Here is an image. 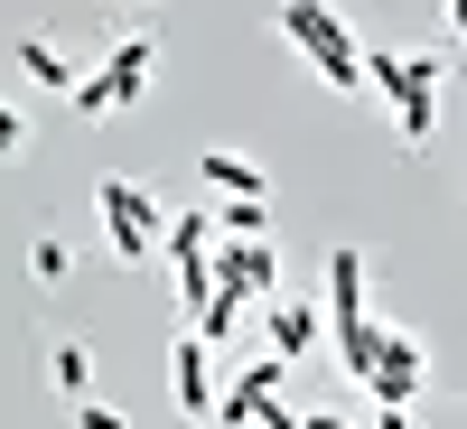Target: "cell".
<instances>
[{"mask_svg": "<svg viewBox=\"0 0 467 429\" xmlns=\"http://www.w3.org/2000/svg\"><path fill=\"white\" fill-rule=\"evenodd\" d=\"M281 37L318 66V85H337V94L365 85V47H356V28H346L327 0H281Z\"/></svg>", "mask_w": 467, "mask_h": 429, "instance_id": "obj_1", "label": "cell"}, {"mask_svg": "<svg viewBox=\"0 0 467 429\" xmlns=\"http://www.w3.org/2000/svg\"><path fill=\"white\" fill-rule=\"evenodd\" d=\"M327 318H337V364L365 383L374 355H383V327L365 318V252H356V243H337V252H327Z\"/></svg>", "mask_w": 467, "mask_h": 429, "instance_id": "obj_2", "label": "cell"}, {"mask_svg": "<svg viewBox=\"0 0 467 429\" xmlns=\"http://www.w3.org/2000/svg\"><path fill=\"white\" fill-rule=\"evenodd\" d=\"M94 206H103V233H112V252H122V261H150V243H169V206L150 197V187L103 178V187H94Z\"/></svg>", "mask_w": 467, "mask_h": 429, "instance_id": "obj_3", "label": "cell"}, {"mask_svg": "<svg viewBox=\"0 0 467 429\" xmlns=\"http://www.w3.org/2000/svg\"><path fill=\"white\" fill-rule=\"evenodd\" d=\"M420 383H431V364H420V336L383 327V355H374V373H365V393H374L383 411H411V402H420Z\"/></svg>", "mask_w": 467, "mask_h": 429, "instance_id": "obj_4", "label": "cell"}, {"mask_svg": "<svg viewBox=\"0 0 467 429\" xmlns=\"http://www.w3.org/2000/svg\"><path fill=\"white\" fill-rule=\"evenodd\" d=\"M206 261H215V290H224V299H244V308H253L271 281H281V252H271V243H234V233H215V252H206Z\"/></svg>", "mask_w": 467, "mask_h": 429, "instance_id": "obj_5", "label": "cell"}, {"mask_svg": "<svg viewBox=\"0 0 467 429\" xmlns=\"http://www.w3.org/2000/svg\"><path fill=\"white\" fill-rule=\"evenodd\" d=\"M169 393H178V411L187 420H215V345L187 327L178 336V355H169Z\"/></svg>", "mask_w": 467, "mask_h": 429, "instance_id": "obj_6", "label": "cell"}, {"mask_svg": "<svg viewBox=\"0 0 467 429\" xmlns=\"http://www.w3.org/2000/svg\"><path fill=\"white\" fill-rule=\"evenodd\" d=\"M440 56H365V85L374 94H393V103H411V94H440Z\"/></svg>", "mask_w": 467, "mask_h": 429, "instance_id": "obj_7", "label": "cell"}, {"mask_svg": "<svg viewBox=\"0 0 467 429\" xmlns=\"http://www.w3.org/2000/svg\"><path fill=\"white\" fill-rule=\"evenodd\" d=\"M150 66H160V47H150V37H122V47L103 56V85H112V103H140V94H150Z\"/></svg>", "mask_w": 467, "mask_h": 429, "instance_id": "obj_8", "label": "cell"}, {"mask_svg": "<svg viewBox=\"0 0 467 429\" xmlns=\"http://www.w3.org/2000/svg\"><path fill=\"white\" fill-rule=\"evenodd\" d=\"M262 327H271V355H290V364H299L308 345H318V308H308V299H281Z\"/></svg>", "mask_w": 467, "mask_h": 429, "instance_id": "obj_9", "label": "cell"}, {"mask_svg": "<svg viewBox=\"0 0 467 429\" xmlns=\"http://www.w3.org/2000/svg\"><path fill=\"white\" fill-rule=\"evenodd\" d=\"M206 187H215V197H271L262 159H244V149H206Z\"/></svg>", "mask_w": 467, "mask_h": 429, "instance_id": "obj_10", "label": "cell"}, {"mask_svg": "<svg viewBox=\"0 0 467 429\" xmlns=\"http://www.w3.org/2000/svg\"><path fill=\"white\" fill-rule=\"evenodd\" d=\"M19 66H28V75H37V85H47V94H75V85H85V75H75V66H66V47H57V37H37V28L19 37Z\"/></svg>", "mask_w": 467, "mask_h": 429, "instance_id": "obj_11", "label": "cell"}, {"mask_svg": "<svg viewBox=\"0 0 467 429\" xmlns=\"http://www.w3.org/2000/svg\"><path fill=\"white\" fill-rule=\"evenodd\" d=\"M215 233H234V243H271V197H224L215 206Z\"/></svg>", "mask_w": 467, "mask_h": 429, "instance_id": "obj_12", "label": "cell"}, {"mask_svg": "<svg viewBox=\"0 0 467 429\" xmlns=\"http://www.w3.org/2000/svg\"><path fill=\"white\" fill-rule=\"evenodd\" d=\"M160 252H169L178 271L206 261V252H215V215H169V243H160Z\"/></svg>", "mask_w": 467, "mask_h": 429, "instance_id": "obj_13", "label": "cell"}, {"mask_svg": "<svg viewBox=\"0 0 467 429\" xmlns=\"http://www.w3.org/2000/svg\"><path fill=\"white\" fill-rule=\"evenodd\" d=\"M47 373H57V393H66V402H85V393H94V355H85L75 336H66L57 355H47Z\"/></svg>", "mask_w": 467, "mask_h": 429, "instance_id": "obj_14", "label": "cell"}, {"mask_svg": "<svg viewBox=\"0 0 467 429\" xmlns=\"http://www.w3.org/2000/svg\"><path fill=\"white\" fill-rule=\"evenodd\" d=\"M66 271H75V252L57 243V233H37V243H28V281L37 290H66Z\"/></svg>", "mask_w": 467, "mask_h": 429, "instance_id": "obj_15", "label": "cell"}, {"mask_svg": "<svg viewBox=\"0 0 467 429\" xmlns=\"http://www.w3.org/2000/svg\"><path fill=\"white\" fill-rule=\"evenodd\" d=\"M393 122H402V149H431V131H440V94H411V103H393Z\"/></svg>", "mask_w": 467, "mask_h": 429, "instance_id": "obj_16", "label": "cell"}, {"mask_svg": "<svg viewBox=\"0 0 467 429\" xmlns=\"http://www.w3.org/2000/svg\"><path fill=\"white\" fill-rule=\"evenodd\" d=\"M75 112H122V103H112V85H103V66L85 75V85H75Z\"/></svg>", "mask_w": 467, "mask_h": 429, "instance_id": "obj_17", "label": "cell"}, {"mask_svg": "<svg viewBox=\"0 0 467 429\" xmlns=\"http://www.w3.org/2000/svg\"><path fill=\"white\" fill-rule=\"evenodd\" d=\"M253 429H308V420H299V411H290V402H281V393H271V402H262V411H253Z\"/></svg>", "mask_w": 467, "mask_h": 429, "instance_id": "obj_18", "label": "cell"}, {"mask_svg": "<svg viewBox=\"0 0 467 429\" xmlns=\"http://www.w3.org/2000/svg\"><path fill=\"white\" fill-rule=\"evenodd\" d=\"M75 429H131L122 411H103V402H75Z\"/></svg>", "mask_w": 467, "mask_h": 429, "instance_id": "obj_19", "label": "cell"}, {"mask_svg": "<svg viewBox=\"0 0 467 429\" xmlns=\"http://www.w3.org/2000/svg\"><path fill=\"white\" fill-rule=\"evenodd\" d=\"M19 140H28V131H19V112H10V103H0V159H10V149H19Z\"/></svg>", "mask_w": 467, "mask_h": 429, "instance_id": "obj_20", "label": "cell"}, {"mask_svg": "<svg viewBox=\"0 0 467 429\" xmlns=\"http://www.w3.org/2000/svg\"><path fill=\"white\" fill-rule=\"evenodd\" d=\"M308 429H356V420H337V411H308Z\"/></svg>", "mask_w": 467, "mask_h": 429, "instance_id": "obj_21", "label": "cell"}, {"mask_svg": "<svg viewBox=\"0 0 467 429\" xmlns=\"http://www.w3.org/2000/svg\"><path fill=\"white\" fill-rule=\"evenodd\" d=\"M374 429H411V411H383V420H374Z\"/></svg>", "mask_w": 467, "mask_h": 429, "instance_id": "obj_22", "label": "cell"}, {"mask_svg": "<svg viewBox=\"0 0 467 429\" xmlns=\"http://www.w3.org/2000/svg\"><path fill=\"white\" fill-rule=\"evenodd\" d=\"M449 28H458V37H467V0H449Z\"/></svg>", "mask_w": 467, "mask_h": 429, "instance_id": "obj_23", "label": "cell"}]
</instances>
